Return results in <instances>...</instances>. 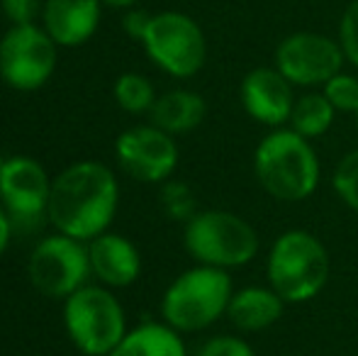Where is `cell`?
Here are the masks:
<instances>
[{
	"mask_svg": "<svg viewBox=\"0 0 358 356\" xmlns=\"http://www.w3.org/2000/svg\"><path fill=\"white\" fill-rule=\"evenodd\" d=\"M27 276L34 290L54 300H66L93 276L88 242L54 232L34 244L27 262Z\"/></svg>",
	"mask_w": 358,
	"mask_h": 356,
	"instance_id": "cell-8",
	"label": "cell"
},
{
	"mask_svg": "<svg viewBox=\"0 0 358 356\" xmlns=\"http://www.w3.org/2000/svg\"><path fill=\"white\" fill-rule=\"evenodd\" d=\"M62 318L69 339L83 356H110L129 332L122 303L103 283H85L69 295Z\"/></svg>",
	"mask_w": 358,
	"mask_h": 356,
	"instance_id": "cell-6",
	"label": "cell"
},
{
	"mask_svg": "<svg viewBox=\"0 0 358 356\" xmlns=\"http://www.w3.org/2000/svg\"><path fill=\"white\" fill-rule=\"evenodd\" d=\"M356 127H358V113H356Z\"/></svg>",
	"mask_w": 358,
	"mask_h": 356,
	"instance_id": "cell-31",
	"label": "cell"
},
{
	"mask_svg": "<svg viewBox=\"0 0 358 356\" xmlns=\"http://www.w3.org/2000/svg\"><path fill=\"white\" fill-rule=\"evenodd\" d=\"M231 295L234 285L229 271L198 264L176 276L164 290L161 320L180 334L203 332L227 315Z\"/></svg>",
	"mask_w": 358,
	"mask_h": 356,
	"instance_id": "cell-4",
	"label": "cell"
},
{
	"mask_svg": "<svg viewBox=\"0 0 358 356\" xmlns=\"http://www.w3.org/2000/svg\"><path fill=\"white\" fill-rule=\"evenodd\" d=\"M149 22H151V13L139 10V8H129L127 13H124V17H122V29H124V34H127L129 39H137V42H142Z\"/></svg>",
	"mask_w": 358,
	"mask_h": 356,
	"instance_id": "cell-27",
	"label": "cell"
},
{
	"mask_svg": "<svg viewBox=\"0 0 358 356\" xmlns=\"http://www.w3.org/2000/svg\"><path fill=\"white\" fill-rule=\"evenodd\" d=\"M208 115V103L200 93L188 88H173L169 93L159 95L151 108V124L169 134H188L203 124Z\"/></svg>",
	"mask_w": 358,
	"mask_h": 356,
	"instance_id": "cell-17",
	"label": "cell"
},
{
	"mask_svg": "<svg viewBox=\"0 0 358 356\" xmlns=\"http://www.w3.org/2000/svg\"><path fill=\"white\" fill-rule=\"evenodd\" d=\"M57 47L59 44L37 22L10 24L0 37V78L22 93L47 86L57 71Z\"/></svg>",
	"mask_w": 358,
	"mask_h": 356,
	"instance_id": "cell-10",
	"label": "cell"
},
{
	"mask_svg": "<svg viewBox=\"0 0 358 356\" xmlns=\"http://www.w3.org/2000/svg\"><path fill=\"white\" fill-rule=\"evenodd\" d=\"M0 10L10 24H34L42 17L44 0H0Z\"/></svg>",
	"mask_w": 358,
	"mask_h": 356,
	"instance_id": "cell-26",
	"label": "cell"
},
{
	"mask_svg": "<svg viewBox=\"0 0 358 356\" xmlns=\"http://www.w3.org/2000/svg\"><path fill=\"white\" fill-rule=\"evenodd\" d=\"M344 62L341 44L320 32L287 34L275 49V69L297 88L324 86L341 73Z\"/></svg>",
	"mask_w": 358,
	"mask_h": 356,
	"instance_id": "cell-11",
	"label": "cell"
},
{
	"mask_svg": "<svg viewBox=\"0 0 358 356\" xmlns=\"http://www.w3.org/2000/svg\"><path fill=\"white\" fill-rule=\"evenodd\" d=\"M336 110L324 93H305L295 100L287 127L295 129L305 139H317L327 134L334 124Z\"/></svg>",
	"mask_w": 358,
	"mask_h": 356,
	"instance_id": "cell-19",
	"label": "cell"
},
{
	"mask_svg": "<svg viewBox=\"0 0 358 356\" xmlns=\"http://www.w3.org/2000/svg\"><path fill=\"white\" fill-rule=\"evenodd\" d=\"M195 356H256V352L249 342L234 334H217V337H210Z\"/></svg>",
	"mask_w": 358,
	"mask_h": 356,
	"instance_id": "cell-25",
	"label": "cell"
},
{
	"mask_svg": "<svg viewBox=\"0 0 358 356\" xmlns=\"http://www.w3.org/2000/svg\"><path fill=\"white\" fill-rule=\"evenodd\" d=\"M339 44L346 62L358 69V0L349 5L339 22Z\"/></svg>",
	"mask_w": 358,
	"mask_h": 356,
	"instance_id": "cell-24",
	"label": "cell"
},
{
	"mask_svg": "<svg viewBox=\"0 0 358 356\" xmlns=\"http://www.w3.org/2000/svg\"><path fill=\"white\" fill-rule=\"evenodd\" d=\"M113 95L117 100V105L124 110V113H132V115H144L151 113L156 103V90L154 83L149 81L142 73H122V76L115 81L113 86Z\"/></svg>",
	"mask_w": 358,
	"mask_h": 356,
	"instance_id": "cell-20",
	"label": "cell"
},
{
	"mask_svg": "<svg viewBox=\"0 0 358 356\" xmlns=\"http://www.w3.org/2000/svg\"><path fill=\"white\" fill-rule=\"evenodd\" d=\"M329 273V252L317 234L307 229H287L271 244L266 278L287 305L315 300L324 290Z\"/></svg>",
	"mask_w": 358,
	"mask_h": 356,
	"instance_id": "cell-3",
	"label": "cell"
},
{
	"mask_svg": "<svg viewBox=\"0 0 358 356\" xmlns=\"http://www.w3.org/2000/svg\"><path fill=\"white\" fill-rule=\"evenodd\" d=\"M80 356H83V354H80Z\"/></svg>",
	"mask_w": 358,
	"mask_h": 356,
	"instance_id": "cell-32",
	"label": "cell"
},
{
	"mask_svg": "<svg viewBox=\"0 0 358 356\" xmlns=\"http://www.w3.org/2000/svg\"><path fill=\"white\" fill-rule=\"evenodd\" d=\"M3 162H5V157H3V154H0V169H3Z\"/></svg>",
	"mask_w": 358,
	"mask_h": 356,
	"instance_id": "cell-30",
	"label": "cell"
},
{
	"mask_svg": "<svg viewBox=\"0 0 358 356\" xmlns=\"http://www.w3.org/2000/svg\"><path fill=\"white\" fill-rule=\"evenodd\" d=\"M142 47L146 57L173 78H193L208 59V42L200 24L178 10L151 15Z\"/></svg>",
	"mask_w": 358,
	"mask_h": 356,
	"instance_id": "cell-7",
	"label": "cell"
},
{
	"mask_svg": "<svg viewBox=\"0 0 358 356\" xmlns=\"http://www.w3.org/2000/svg\"><path fill=\"white\" fill-rule=\"evenodd\" d=\"M322 93L327 95L336 113H358V78L349 73H336L334 78L322 86Z\"/></svg>",
	"mask_w": 358,
	"mask_h": 356,
	"instance_id": "cell-23",
	"label": "cell"
},
{
	"mask_svg": "<svg viewBox=\"0 0 358 356\" xmlns=\"http://www.w3.org/2000/svg\"><path fill=\"white\" fill-rule=\"evenodd\" d=\"M285 305L287 303L271 285H246L234 290L227 318L241 332H264L283 318Z\"/></svg>",
	"mask_w": 358,
	"mask_h": 356,
	"instance_id": "cell-16",
	"label": "cell"
},
{
	"mask_svg": "<svg viewBox=\"0 0 358 356\" xmlns=\"http://www.w3.org/2000/svg\"><path fill=\"white\" fill-rule=\"evenodd\" d=\"M103 5H108V8H117V10H129L134 8V5L139 3V0H100Z\"/></svg>",
	"mask_w": 358,
	"mask_h": 356,
	"instance_id": "cell-29",
	"label": "cell"
},
{
	"mask_svg": "<svg viewBox=\"0 0 358 356\" xmlns=\"http://www.w3.org/2000/svg\"><path fill=\"white\" fill-rule=\"evenodd\" d=\"M120 183L100 162H76L52 180L49 225L62 234L90 242L108 232L117 215Z\"/></svg>",
	"mask_w": 358,
	"mask_h": 356,
	"instance_id": "cell-1",
	"label": "cell"
},
{
	"mask_svg": "<svg viewBox=\"0 0 358 356\" xmlns=\"http://www.w3.org/2000/svg\"><path fill=\"white\" fill-rule=\"evenodd\" d=\"M90 271L108 288H127L142 273V254L129 237L103 232L88 242Z\"/></svg>",
	"mask_w": 358,
	"mask_h": 356,
	"instance_id": "cell-14",
	"label": "cell"
},
{
	"mask_svg": "<svg viewBox=\"0 0 358 356\" xmlns=\"http://www.w3.org/2000/svg\"><path fill=\"white\" fill-rule=\"evenodd\" d=\"M52 178L32 157H8L0 169V205L15 234H34L49 222Z\"/></svg>",
	"mask_w": 358,
	"mask_h": 356,
	"instance_id": "cell-9",
	"label": "cell"
},
{
	"mask_svg": "<svg viewBox=\"0 0 358 356\" xmlns=\"http://www.w3.org/2000/svg\"><path fill=\"white\" fill-rule=\"evenodd\" d=\"M290 81L275 66L251 69L239 86L241 108L251 120L266 127H285L290 122L295 90Z\"/></svg>",
	"mask_w": 358,
	"mask_h": 356,
	"instance_id": "cell-13",
	"label": "cell"
},
{
	"mask_svg": "<svg viewBox=\"0 0 358 356\" xmlns=\"http://www.w3.org/2000/svg\"><path fill=\"white\" fill-rule=\"evenodd\" d=\"M115 157L122 171L139 183H166L178 166L180 152L173 134L156 124H139L120 134Z\"/></svg>",
	"mask_w": 358,
	"mask_h": 356,
	"instance_id": "cell-12",
	"label": "cell"
},
{
	"mask_svg": "<svg viewBox=\"0 0 358 356\" xmlns=\"http://www.w3.org/2000/svg\"><path fill=\"white\" fill-rule=\"evenodd\" d=\"M15 229H13V222H10L8 213L3 210V205H0V257H3V252L8 249L10 239H13Z\"/></svg>",
	"mask_w": 358,
	"mask_h": 356,
	"instance_id": "cell-28",
	"label": "cell"
},
{
	"mask_svg": "<svg viewBox=\"0 0 358 356\" xmlns=\"http://www.w3.org/2000/svg\"><path fill=\"white\" fill-rule=\"evenodd\" d=\"M161 208L164 215L173 222H188L190 218L200 213L198 210V198H195L193 188H190L185 180H176L169 178L166 183H161Z\"/></svg>",
	"mask_w": 358,
	"mask_h": 356,
	"instance_id": "cell-21",
	"label": "cell"
},
{
	"mask_svg": "<svg viewBox=\"0 0 358 356\" xmlns=\"http://www.w3.org/2000/svg\"><path fill=\"white\" fill-rule=\"evenodd\" d=\"M185 252L198 264L215 269H241L259 254L261 239L254 225L229 210H200L183 225Z\"/></svg>",
	"mask_w": 358,
	"mask_h": 356,
	"instance_id": "cell-5",
	"label": "cell"
},
{
	"mask_svg": "<svg viewBox=\"0 0 358 356\" xmlns=\"http://www.w3.org/2000/svg\"><path fill=\"white\" fill-rule=\"evenodd\" d=\"M110 356H188L180 332L166 322H142L124 334Z\"/></svg>",
	"mask_w": 358,
	"mask_h": 356,
	"instance_id": "cell-18",
	"label": "cell"
},
{
	"mask_svg": "<svg viewBox=\"0 0 358 356\" xmlns=\"http://www.w3.org/2000/svg\"><path fill=\"white\" fill-rule=\"evenodd\" d=\"M331 185H334V193L341 198V203L358 213V149L349 152L336 164Z\"/></svg>",
	"mask_w": 358,
	"mask_h": 356,
	"instance_id": "cell-22",
	"label": "cell"
},
{
	"mask_svg": "<svg viewBox=\"0 0 358 356\" xmlns=\"http://www.w3.org/2000/svg\"><path fill=\"white\" fill-rule=\"evenodd\" d=\"M254 173L261 188L280 203H302L320 185L317 149L290 127H275L254 152Z\"/></svg>",
	"mask_w": 358,
	"mask_h": 356,
	"instance_id": "cell-2",
	"label": "cell"
},
{
	"mask_svg": "<svg viewBox=\"0 0 358 356\" xmlns=\"http://www.w3.org/2000/svg\"><path fill=\"white\" fill-rule=\"evenodd\" d=\"M100 0H44L42 27L59 47H80L100 24Z\"/></svg>",
	"mask_w": 358,
	"mask_h": 356,
	"instance_id": "cell-15",
	"label": "cell"
}]
</instances>
